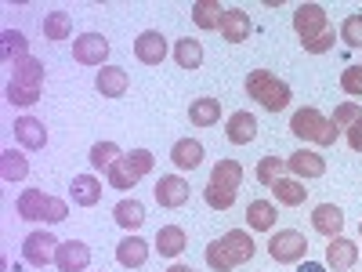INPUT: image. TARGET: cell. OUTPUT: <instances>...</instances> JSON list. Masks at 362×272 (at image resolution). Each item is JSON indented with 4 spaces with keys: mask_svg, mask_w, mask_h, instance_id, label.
Here are the masks:
<instances>
[{
    "mask_svg": "<svg viewBox=\"0 0 362 272\" xmlns=\"http://www.w3.org/2000/svg\"><path fill=\"white\" fill-rule=\"evenodd\" d=\"M54 265H58V272H83L90 265V247L83 239H66V244H58Z\"/></svg>",
    "mask_w": 362,
    "mask_h": 272,
    "instance_id": "obj_9",
    "label": "cell"
},
{
    "mask_svg": "<svg viewBox=\"0 0 362 272\" xmlns=\"http://www.w3.org/2000/svg\"><path fill=\"white\" fill-rule=\"evenodd\" d=\"M341 91L351 98H362V66H348L341 73Z\"/></svg>",
    "mask_w": 362,
    "mask_h": 272,
    "instance_id": "obj_41",
    "label": "cell"
},
{
    "mask_svg": "<svg viewBox=\"0 0 362 272\" xmlns=\"http://www.w3.org/2000/svg\"><path fill=\"white\" fill-rule=\"evenodd\" d=\"M203 200H206L210 207H214V210H228V207L235 203V193H232V189H221V186H210V181H206Z\"/></svg>",
    "mask_w": 362,
    "mask_h": 272,
    "instance_id": "obj_39",
    "label": "cell"
},
{
    "mask_svg": "<svg viewBox=\"0 0 362 272\" xmlns=\"http://www.w3.org/2000/svg\"><path fill=\"white\" fill-rule=\"evenodd\" d=\"M73 58L80 66H102L109 58V40L102 33H83L73 40Z\"/></svg>",
    "mask_w": 362,
    "mask_h": 272,
    "instance_id": "obj_7",
    "label": "cell"
},
{
    "mask_svg": "<svg viewBox=\"0 0 362 272\" xmlns=\"http://www.w3.org/2000/svg\"><path fill=\"white\" fill-rule=\"evenodd\" d=\"M348 145L355 149V153H362V116H358L355 124L348 128Z\"/></svg>",
    "mask_w": 362,
    "mask_h": 272,
    "instance_id": "obj_45",
    "label": "cell"
},
{
    "mask_svg": "<svg viewBox=\"0 0 362 272\" xmlns=\"http://www.w3.org/2000/svg\"><path fill=\"white\" fill-rule=\"evenodd\" d=\"M153 153L148 149H131V153H124L116 164H112V171H109V186L112 189H131V186H138V181L153 171Z\"/></svg>",
    "mask_w": 362,
    "mask_h": 272,
    "instance_id": "obj_3",
    "label": "cell"
},
{
    "mask_svg": "<svg viewBox=\"0 0 362 272\" xmlns=\"http://www.w3.org/2000/svg\"><path fill=\"white\" fill-rule=\"evenodd\" d=\"M167 272H192V268H189V265H170Z\"/></svg>",
    "mask_w": 362,
    "mask_h": 272,
    "instance_id": "obj_47",
    "label": "cell"
},
{
    "mask_svg": "<svg viewBox=\"0 0 362 272\" xmlns=\"http://www.w3.org/2000/svg\"><path fill=\"white\" fill-rule=\"evenodd\" d=\"M250 15L243 11V8H225V18H221V26H218V33L228 40V44H243L247 37H250Z\"/></svg>",
    "mask_w": 362,
    "mask_h": 272,
    "instance_id": "obj_13",
    "label": "cell"
},
{
    "mask_svg": "<svg viewBox=\"0 0 362 272\" xmlns=\"http://www.w3.org/2000/svg\"><path fill=\"white\" fill-rule=\"evenodd\" d=\"M297 272H326V265H322V261H305Z\"/></svg>",
    "mask_w": 362,
    "mask_h": 272,
    "instance_id": "obj_46",
    "label": "cell"
},
{
    "mask_svg": "<svg viewBox=\"0 0 362 272\" xmlns=\"http://www.w3.org/2000/svg\"><path fill=\"white\" fill-rule=\"evenodd\" d=\"M355 261H358V247L351 244L348 236H337V239H329V244H326V265L334 272H348Z\"/></svg>",
    "mask_w": 362,
    "mask_h": 272,
    "instance_id": "obj_15",
    "label": "cell"
},
{
    "mask_svg": "<svg viewBox=\"0 0 362 272\" xmlns=\"http://www.w3.org/2000/svg\"><path fill=\"white\" fill-rule=\"evenodd\" d=\"M312 229L322 232L326 239H337L344 232V210L337 203H319L315 215H312Z\"/></svg>",
    "mask_w": 362,
    "mask_h": 272,
    "instance_id": "obj_12",
    "label": "cell"
},
{
    "mask_svg": "<svg viewBox=\"0 0 362 272\" xmlns=\"http://www.w3.org/2000/svg\"><path fill=\"white\" fill-rule=\"evenodd\" d=\"M170 160H174L177 171H196V167L203 164V142H196V138H177L174 149H170Z\"/></svg>",
    "mask_w": 362,
    "mask_h": 272,
    "instance_id": "obj_20",
    "label": "cell"
},
{
    "mask_svg": "<svg viewBox=\"0 0 362 272\" xmlns=\"http://www.w3.org/2000/svg\"><path fill=\"white\" fill-rule=\"evenodd\" d=\"M116 261L124 265V268H141V265L148 261V244H145L141 236H131V232H127V236L116 244Z\"/></svg>",
    "mask_w": 362,
    "mask_h": 272,
    "instance_id": "obj_19",
    "label": "cell"
},
{
    "mask_svg": "<svg viewBox=\"0 0 362 272\" xmlns=\"http://www.w3.org/2000/svg\"><path fill=\"white\" fill-rule=\"evenodd\" d=\"M95 87H98L102 98H124L127 87H131V76H127V69H119V66H102L98 76H95Z\"/></svg>",
    "mask_w": 362,
    "mask_h": 272,
    "instance_id": "obj_10",
    "label": "cell"
},
{
    "mask_svg": "<svg viewBox=\"0 0 362 272\" xmlns=\"http://www.w3.org/2000/svg\"><path fill=\"white\" fill-rule=\"evenodd\" d=\"M66 218H69V203H66V200H58V196H51V200H47V215H44V222L58 225V222H66Z\"/></svg>",
    "mask_w": 362,
    "mask_h": 272,
    "instance_id": "obj_43",
    "label": "cell"
},
{
    "mask_svg": "<svg viewBox=\"0 0 362 272\" xmlns=\"http://www.w3.org/2000/svg\"><path fill=\"white\" fill-rule=\"evenodd\" d=\"M174 62H177L181 69H199V66H203V44L192 40V37L177 40V44H174Z\"/></svg>",
    "mask_w": 362,
    "mask_h": 272,
    "instance_id": "obj_32",
    "label": "cell"
},
{
    "mask_svg": "<svg viewBox=\"0 0 362 272\" xmlns=\"http://www.w3.org/2000/svg\"><path fill=\"white\" fill-rule=\"evenodd\" d=\"M15 138H18L22 149H44V145H47L44 120H37V116H18V120H15Z\"/></svg>",
    "mask_w": 362,
    "mask_h": 272,
    "instance_id": "obj_16",
    "label": "cell"
},
{
    "mask_svg": "<svg viewBox=\"0 0 362 272\" xmlns=\"http://www.w3.org/2000/svg\"><path fill=\"white\" fill-rule=\"evenodd\" d=\"M272 193H276V203H283V207H300L308 200V186H300L297 178H279L272 186Z\"/></svg>",
    "mask_w": 362,
    "mask_h": 272,
    "instance_id": "obj_27",
    "label": "cell"
},
{
    "mask_svg": "<svg viewBox=\"0 0 362 272\" xmlns=\"http://www.w3.org/2000/svg\"><path fill=\"white\" fill-rule=\"evenodd\" d=\"M69 196L76 207H95L102 200V181L95 174H76L73 186H69Z\"/></svg>",
    "mask_w": 362,
    "mask_h": 272,
    "instance_id": "obj_22",
    "label": "cell"
},
{
    "mask_svg": "<svg viewBox=\"0 0 362 272\" xmlns=\"http://www.w3.org/2000/svg\"><path fill=\"white\" fill-rule=\"evenodd\" d=\"M221 18H225V8L218 4V0H196L192 4V22L199 29H218Z\"/></svg>",
    "mask_w": 362,
    "mask_h": 272,
    "instance_id": "obj_31",
    "label": "cell"
},
{
    "mask_svg": "<svg viewBox=\"0 0 362 272\" xmlns=\"http://www.w3.org/2000/svg\"><path fill=\"white\" fill-rule=\"evenodd\" d=\"M156 203L160 207H185L189 203V196H192V189H189V181L181 178V174H163L160 181H156Z\"/></svg>",
    "mask_w": 362,
    "mask_h": 272,
    "instance_id": "obj_8",
    "label": "cell"
},
{
    "mask_svg": "<svg viewBox=\"0 0 362 272\" xmlns=\"http://www.w3.org/2000/svg\"><path fill=\"white\" fill-rule=\"evenodd\" d=\"M203 258H206V265L214 268V272H232V268H235V261L228 258V251H225V244H221V239H214V244H206Z\"/></svg>",
    "mask_w": 362,
    "mask_h": 272,
    "instance_id": "obj_38",
    "label": "cell"
},
{
    "mask_svg": "<svg viewBox=\"0 0 362 272\" xmlns=\"http://www.w3.org/2000/svg\"><path fill=\"white\" fill-rule=\"evenodd\" d=\"M286 171L297 178H322L326 174V160L315 153V149H297L293 157H286Z\"/></svg>",
    "mask_w": 362,
    "mask_h": 272,
    "instance_id": "obj_14",
    "label": "cell"
},
{
    "mask_svg": "<svg viewBox=\"0 0 362 272\" xmlns=\"http://www.w3.org/2000/svg\"><path fill=\"white\" fill-rule=\"evenodd\" d=\"M358 116H362V109H358L355 102H341V106L334 109V124H337V128H351Z\"/></svg>",
    "mask_w": 362,
    "mask_h": 272,
    "instance_id": "obj_42",
    "label": "cell"
},
{
    "mask_svg": "<svg viewBox=\"0 0 362 272\" xmlns=\"http://www.w3.org/2000/svg\"><path fill=\"white\" fill-rule=\"evenodd\" d=\"M276 218H279V210L272 200H250L247 203V225L257 229V232H272L276 229Z\"/></svg>",
    "mask_w": 362,
    "mask_h": 272,
    "instance_id": "obj_23",
    "label": "cell"
},
{
    "mask_svg": "<svg viewBox=\"0 0 362 272\" xmlns=\"http://www.w3.org/2000/svg\"><path fill=\"white\" fill-rule=\"evenodd\" d=\"M25 47H29V40H25V33H18V29H4V33H0V58H4V62L25 58Z\"/></svg>",
    "mask_w": 362,
    "mask_h": 272,
    "instance_id": "obj_33",
    "label": "cell"
},
{
    "mask_svg": "<svg viewBox=\"0 0 362 272\" xmlns=\"http://www.w3.org/2000/svg\"><path fill=\"white\" fill-rule=\"evenodd\" d=\"M283 171H286V160H283V157H261V164H257V181H261L264 189H272V186L283 178Z\"/></svg>",
    "mask_w": 362,
    "mask_h": 272,
    "instance_id": "obj_36",
    "label": "cell"
},
{
    "mask_svg": "<svg viewBox=\"0 0 362 272\" xmlns=\"http://www.w3.org/2000/svg\"><path fill=\"white\" fill-rule=\"evenodd\" d=\"M334 40H337V33H334V29H326L322 37H315V40L305 44V51H308V55H326L329 47H334Z\"/></svg>",
    "mask_w": 362,
    "mask_h": 272,
    "instance_id": "obj_44",
    "label": "cell"
},
{
    "mask_svg": "<svg viewBox=\"0 0 362 272\" xmlns=\"http://www.w3.org/2000/svg\"><path fill=\"white\" fill-rule=\"evenodd\" d=\"M293 29H297L300 44H308V40L322 37L326 29H329L326 8H322V4H297V11H293Z\"/></svg>",
    "mask_w": 362,
    "mask_h": 272,
    "instance_id": "obj_5",
    "label": "cell"
},
{
    "mask_svg": "<svg viewBox=\"0 0 362 272\" xmlns=\"http://www.w3.org/2000/svg\"><path fill=\"white\" fill-rule=\"evenodd\" d=\"M119 157H124V153H119V145L116 142H98V145H90V167H95V171H112V164L119 160Z\"/></svg>",
    "mask_w": 362,
    "mask_h": 272,
    "instance_id": "obj_34",
    "label": "cell"
},
{
    "mask_svg": "<svg viewBox=\"0 0 362 272\" xmlns=\"http://www.w3.org/2000/svg\"><path fill=\"white\" fill-rule=\"evenodd\" d=\"M58 254V239L47 232V229H37V232H29L22 239V258L33 265V268H47Z\"/></svg>",
    "mask_w": 362,
    "mask_h": 272,
    "instance_id": "obj_6",
    "label": "cell"
},
{
    "mask_svg": "<svg viewBox=\"0 0 362 272\" xmlns=\"http://www.w3.org/2000/svg\"><path fill=\"white\" fill-rule=\"evenodd\" d=\"M134 58L145 66H160L167 58V40L163 33H156V29H145V33L134 40Z\"/></svg>",
    "mask_w": 362,
    "mask_h": 272,
    "instance_id": "obj_11",
    "label": "cell"
},
{
    "mask_svg": "<svg viewBox=\"0 0 362 272\" xmlns=\"http://www.w3.org/2000/svg\"><path fill=\"white\" fill-rule=\"evenodd\" d=\"M247 95L268 113H283L290 106V87L268 69H250L247 73Z\"/></svg>",
    "mask_w": 362,
    "mask_h": 272,
    "instance_id": "obj_1",
    "label": "cell"
},
{
    "mask_svg": "<svg viewBox=\"0 0 362 272\" xmlns=\"http://www.w3.org/2000/svg\"><path fill=\"white\" fill-rule=\"evenodd\" d=\"M268 254H272V261H279V265H297L300 258L308 254V239H305V232H297V229H279L276 236L268 239Z\"/></svg>",
    "mask_w": 362,
    "mask_h": 272,
    "instance_id": "obj_4",
    "label": "cell"
},
{
    "mask_svg": "<svg viewBox=\"0 0 362 272\" xmlns=\"http://www.w3.org/2000/svg\"><path fill=\"white\" fill-rule=\"evenodd\" d=\"M47 193L44 189H22L18 193V200H15V210H18V218H25V222H44V215H47Z\"/></svg>",
    "mask_w": 362,
    "mask_h": 272,
    "instance_id": "obj_17",
    "label": "cell"
},
{
    "mask_svg": "<svg viewBox=\"0 0 362 272\" xmlns=\"http://www.w3.org/2000/svg\"><path fill=\"white\" fill-rule=\"evenodd\" d=\"M221 244H225V251H228V258L235 261V268L239 265H247L250 258H254V239H250V232L247 229H228L225 236H221Z\"/></svg>",
    "mask_w": 362,
    "mask_h": 272,
    "instance_id": "obj_18",
    "label": "cell"
},
{
    "mask_svg": "<svg viewBox=\"0 0 362 272\" xmlns=\"http://www.w3.org/2000/svg\"><path fill=\"white\" fill-rule=\"evenodd\" d=\"M189 120L196 128H214L218 120H221V102L218 98H196L189 106Z\"/></svg>",
    "mask_w": 362,
    "mask_h": 272,
    "instance_id": "obj_28",
    "label": "cell"
},
{
    "mask_svg": "<svg viewBox=\"0 0 362 272\" xmlns=\"http://www.w3.org/2000/svg\"><path fill=\"white\" fill-rule=\"evenodd\" d=\"M225 135H228V142H232V145H247V142H254V138H257V120H254L247 109H239V113H232V116H228Z\"/></svg>",
    "mask_w": 362,
    "mask_h": 272,
    "instance_id": "obj_21",
    "label": "cell"
},
{
    "mask_svg": "<svg viewBox=\"0 0 362 272\" xmlns=\"http://www.w3.org/2000/svg\"><path fill=\"white\" fill-rule=\"evenodd\" d=\"M185 247H189V239H185V229H181V225H163L156 232L160 258H177V254H185Z\"/></svg>",
    "mask_w": 362,
    "mask_h": 272,
    "instance_id": "obj_24",
    "label": "cell"
},
{
    "mask_svg": "<svg viewBox=\"0 0 362 272\" xmlns=\"http://www.w3.org/2000/svg\"><path fill=\"white\" fill-rule=\"evenodd\" d=\"M69 33H73L69 11H51V15L44 18V37H47V40H69Z\"/></svg>",
    "mask_w": 362,
    "mask_h": 272,
    "instance_id": "obj_35",
    "label": "cell"
},
{
    "mask_svg": "<svg viewBox=\"0 0 362 272\" xmlns=\"http://www.w3.org/2000/svg\"><path fill=\"white\" fill-rule=\"evenodd\" d=\"M11 80H15V84H25V87H40V84H44V62H40V58H33V55L18 58Z\"/></svg>",
    "mask_w": 362,
    "mask_h": 272,
    "instance_id": "obj_30",
    "label": "cell"
},
{
    "mask_svg": "<svg viewBox=\"0 0 362 272\" xmlns=\"http://www.w3.org/2000/svg\"><path fill=\"white\" fill-rule=\"evenodd\" d=\"M4 95H8V102L11 106H37L40 102V87H25V84H15V80H8V87H4Z\"/></svg>",
    "mask_w": 362,
    "mask_h": 272,
    "instance_id": "obj_37",
    "label": "cell"
},
{
    "mask_svg": "<svg viewBox=\"0 0 362 272\" xmlns=\"http://www.w3.org/2000/svg\"><path fill=\"white\" fill-rule=\"evenodd\" d=\"M290 131H293L300 142H315V145H334V142L341 138V128L334 124V120H326L315 106L297 109L293 120H290Z\"/></svg>",
    "mask_w": 362,
    "mask_h": 272,
    "instance_id": "obj_2",
    "label": "cell"
},
{
    "mask_svg": "<svg viewBox=\"0 0 362 272\" xmlns=\"http://www.w3.org/2000/svg\"><path fill=\"white\" fill-rule=\"evenodd\" d=\"M112 218H116V225H119V229L138 232V229L145 225V207H141L138 200H119V203H116V210H112Z\"/></svg>",
    "mask_w": 362,
    "mask_h": 272,
    "instance_id": "obj_26",
    "label": "cell"
},
{
    "mask_svg": "<svg viewBox=\"0 0 362 272\" xmlns=\"http://www.w3.org/2000/svg\"><path fill=\"white\" fill-rule=\"evenodd\" d=\"M25 174H29V160L18 153V149H4V153H0V178L18 186Z\"/></svg>",
    "mask_w": 362,
    "mask_h": 272,
    "instance_id": "obj_29",
    "label": "cell"
},
{
    "mask_svg": "<svg viewBox=\"0 0 362 272\" xmlns=\"http://www.w3.org/2000/svg\"><path fill=\"white\" fill-rule=\"evenodd\" d=\"M210 186H221V189L239 193V186H243V164H239V160H218L214 171H210Z\"/></svg>",
    "mask_w": 362,
    "mask_h": 272,
    "instance_id": "obj_25",
    "label": "cell"
},
{
    "mask_svg": "<svg viewBox=\"0 0 362 272\" xmlns=\"http://www.w3.org/2000/svg\"><path fill=\"white\" fill-rule=\"evenodd\" d=\"M341 40L348 47H362V15H348L341 22Z\"/></svg>",
    "mask_w": 362,
    "mask_h": 272,
    "instance_id": "obj_40",
    "label": "cell"
},
{
    "mask_svg": "<svg viewBox=\"0 0 362 272\" xmlns=\"http://www.w3.org/2000/svg\"><path fill=\"white\" fill-rule=\"evenodd\" d=\"M358 232H362V222H358Z\"/></svg>",
    "mask_w": 362,
    "mask_h": 272,
    "instance_id": "obj_48",
    "label": "cell"
}]
</instances>
